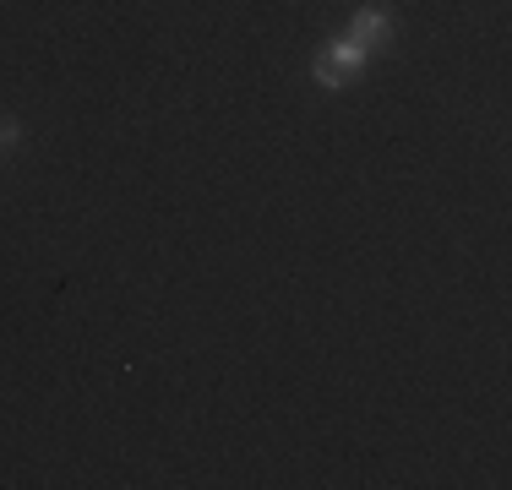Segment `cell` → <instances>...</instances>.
Masks as SVG:
<instances>
[{"mask_svg":"<svg viewBox=\"0 0 512 490\" xmlns=\"http://www.w3.org/2000/svg\"><path fill=\"white\" fill-rule=\"evenodd\" d=\"M344 33H355V39H360L365 49H376V44L393 39V17H387L382 6H360L355 17H349V28H344Z\"/></svg>","mask_w":512,"mask_h":490,"instance_id":"obj_1","label":"cell"},{"mask_svg":"<svg viewBox=\"0 0 512 490\" xmlns=\"http://www.w3.org/2000/svg\"><path fill=\"white\" fill-rule=\"evenodd\" d=\"M17 137H22V131H17V120H0V147H11Z\"/></svg>","mask_w":512,"mask_h":490,"instance_id":"obj_2","label":"cell"}]
</instances>
